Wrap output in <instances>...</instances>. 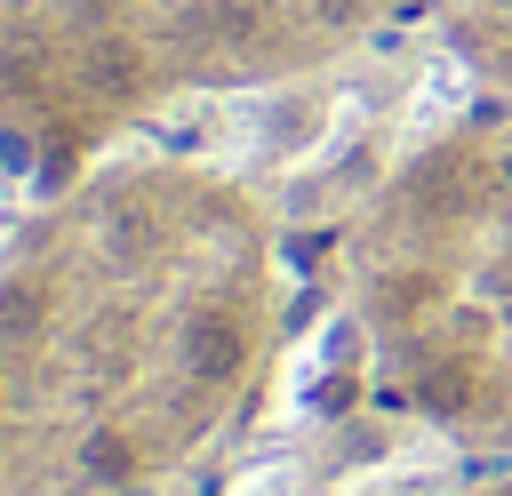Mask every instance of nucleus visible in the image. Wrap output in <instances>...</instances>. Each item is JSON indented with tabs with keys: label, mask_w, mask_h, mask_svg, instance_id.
<instances>
[{
	"label": "nucleus",
	"mask_w": 512,
	"mask_h": 496,
	"mask_svg": "<svg viewBox=\"0 0 512 496\" xmlns=\"http://www.w3.org/2000/svg\"><path fill=\"white\" fill-rule=\"evenodd\" d=\"M288 248L264 192L168 144L0 136V496H168L272 392Z\"/></svg>",
	"instance_id": "nucleus-1"
},
{
	"label": "nucleus",
	"mask_w": 512,
	"mask_h": 496,
	"mask_svg": "<svg viewBox=\"0 0 512 496\" xmlns=\"http://www.w3.org/2000/svg\"><path fill=\"white\" fill-rule=\"evenodd\" d=\"M344 312L376 392L480 464H512V112L424 128L344 216Z\"/></svg>",
	"instance_id": "nucleus-2"
},
{
	"label": "nucleus",
	"mask_w": 512,
	"mask_h": 496,
	"mask_svg": "<svg viewBox=\"0 0 512 496\" xmlns=\"http://www.w3.org/2000/svg\"><path fill=\"white\" fill-rule=\"evenodd\" d=\"M408 16L424 0H0V136L104 152L192 104L320 80Z\"/></svg>",
	"instance_id": "nucleus-3"
},
{
	"label": "nucleus",
	"mask_w": 512,
	"mask_h": 496,
	"mask_svg": "<svg viewBox=\"0 0 512 496\" xmlns=\"http://www.w3.org/2000/svg\"><path fill=\"white\" fill-rule=\"evenodd\" d=\"M424 24L464 72V88L512 112V0H424Z\"/></svg>",
	"instance_id": "nucleus-4"
},
{
	"label": "nucleus",
	"mask_w": 512,
	"mask_h": 496,
	"mask_svg": "<svg viewBox=\"0 0 512 496\" xmlns=\"http://www.w3.org/2000/svg\"><path fill=\"white\" fill-rule=\"evenodd\" d=\"M440 496H512V464H480L472 480H456V488H440Z\"/></svg>",
	"instance_id": "nucleus-5"
}]
</instances>
